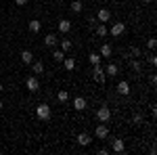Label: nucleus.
I'll use <instances>...</instances> for the list:
<instances>
[{"label":"nucleus","mask_w":157,"mask_h":155,"mask_svg":"<svg viewBox=\"0 0 157 155\" xmlns=\"http://www.w3.org/2000/svg\"><path fill=\"white\" fill-rule=\"evenodd\" d=\"M143 2H145V4H149V2H153V0H143Z\"/></svg>","instance_id":"nucleus-33"},{"label":"nucleus","mask_w":157,"mask_h":155,"mask_svg":"<svg viewBox=\"0 0 157 155\" xmlns=\"http://www.w3.org/2000/svg\"><path fill=\"white\" fill-rule=\"evenodd\" d=\"M124 32H126V23H113V25H111V29H109V34H111L113 38L121 36Z\"/></svg>","instance_id":"nucleus-7"},{"label":"nucleus","mask_w":157,"mask_h":155,"mask_svg":"<svg viewBox=\"0 0 157 155\" xmlns=\"http://www.w3.org/2000/svg\"><path fill=\"white\" fill-rule=\"evenodd\" d=\"M36 115H38V119H42V122H48V119L52 118L50 105H46V103H40V105L36 107Z\"/></svg>","instance_id":"nucleus-1"},{"label":"nucleus","mask_w":157,"mask_h":155,"mask_svg":"<svg viewBox=\"0 0 157 155\" xmlns=\"http://www.w3.org/2000/svg\"><path fill=\"white\" fill-rule=\"evenodd\" d=\"M0 153H2V151H0Z\"/></svg>","instance_id":"nucleus-37"},{"label":"nucleus","mask_w":157,"mask_h":155,"mask_svg":"<svg viewBox=\"0 0 157 155\" xmlns=\"http://www.w3.org/2000/svg\"><path fill=\"white\" fill-rule=\"evenodd\" d=\"M132 122H134V124H140V122H143V118H140V115H134Z\"/></svg>","instance_id":"nucleus-31"},{"label":"nucleus","mask_w":157,"mask_h":155,"mask_svg":"<svg viewBox=\"0 0 157 155\" xmlns=\"http://www.w3.org/2000/svg\"><path fill=\"white\" fill-rule=\"evenodd\" d=\"M2 107H4V103H2V101H0V109H2Z\"/></svg>","instance_id":"nucleus-34"},{"label":"nucleus","mask_w":157,"mask_h":155,"mask_svg":"<svg viewBox=\"0 0 157 155\" xmlns=\"http://www.w3.org/2000/svg\"><path fill=\"white\" fill-rule=\"evenodd\" d=\"M105 69V76L107 78H115L117 73H120V67H117V63H109L107 67H103Z\"/></svg>","instance_id":"nucleus-8"},{"label":"nucleus","mask_w":157,"mask_h":155,"mask_svg":"<svg viewBox=\"0 0 157 155\" xmlns=\"http://www.w3.org/2000/svg\"><path fill=\"white\" fill-rule=\"evenodd\" d=\"M130 55H132V57H140V48L132 46V48H130Z\"/></svg>","instance_id":"nucleus-28"},{"label":"nucleus","mask_w":157,"mask_h":155,"mask_svg":"<svg viewBox=\"0 0 157 155\" xmlns=\"http://www.w3.org/2000/svg\"><path fill=\"white\" fill-rule=\"evenodd\" d=\"M86 105H88V103H86L84 96H75V99H73V109H75V111H84Z\"/></svg>","instance_id":"nucleus-11"},{"label":"nucleus","mask_w":157,"mask_h":155,"mask_svg":"<svg viewBox=\"0 0 157 155\" xmlns=\"http://www.w3.org/2000/svg\"><path fill=\"white\" fill-rule=\"evenodd\" d=\"M94 136L97 138H101V141H105V138H109V128H107V124H98L97 128H94Z\"/></svg>","instance_id":"nucleus-4"},{"label":"nucleus","mask_w":157,"mask_h":155,"mask_svg":"<svg viewBox=\"0 0 157 155\" xmlns=\"http://www.w3.org/2000/svg\"><path fill=\"white\" fill-rule=\"evenodd\" d=\"M69 9H71V13H75V15H80V13L84 11V4H82V0H73L71 4H69Z\"/></svg>","instance_id":"nucleus-16"},{"label":"nucleus","mask_w":157,"mask_h":155,"mask_svg":"<svg viewBox=\"0 0 157 155\" xmlns=\"http://www.w3.org/2000/svg\"><path fill=\"white\" fill-rule=\"evenodd\" d=\"M109 153V149H105V147H103V149H98V155H107Z\"/></svg>","instance_id":"nucleus-32"},{"label":"nucleus","mask_w":157,"mask_h":155,"mask_svg":"<svg viewBox=\"0 0 157 155\" xmlns=\"http://www.w3.org/2000/svg\"><path fill=\"white\" fill-rule=\"evenodd\" d=\"M25 88H27L29 92H38V88H40V80H38L36 76H29V78L25 80Z\"/></svg>","instance_id":"nucleus-5"},{"label":"nucleus","mask_w":157,"mask_h":155,"mask_svg":"<svg viewBox=\"0 0 157 155\" xmlns=\"http://www.w3.org/2000/svg\"><path fill=\"white\" fill-rule=\"evenodd\" d=\"M130 65H132V69H134L136 73H140V69H143V67H140V61H132Z\"/></svg>","instance_id":"nucleus-26"},{"label":"nucleus","mask_w":157,"mask_h":155,"mask_svg":"<svg viewBox=\"0 0 157 155\" xmlns=\"http://www.w3.org/2000/svg\"><path fill=\"white\" fill-rule=\"evenodd\" d=\"M117 92H120L121 96H128V95H130V84H128V80H121V82L117 84Z\"/></svg>","instance_id":"nucleus-13"},{"label":"nucleus","mask_w":157,"mask_h":155,"mask_svg":"<svg viewBox=\"0 0 157 155\" xmlns=\"http://www.w3.org/2000/svg\"><path fill=\"white\" fill-rule=\"evenodd\" d=\"M111 2H120V0H111Z\"/></svg>","instance_id":"nucleus-36"},{"label":"nucleus","mask_w":157,"mask_h":155,"mask_svg":"<svg viewBox=\"0 0 157 155\" xmlns=\"http://www.w3.org/2000/svg\"><path fill=\"white\" fill-rule=\"evenodd\" d=\"M124 149H126V145L121 138H111V151L113 153H124Z\"/></svg>","instance_id":"nucleus-6"},{"label":"nucleus","mask_w":157,"mask_h":155,"mask_svg":"<svg viewBox=\"0 0 157 155\" xmlns=\"http://www.w3.org/2000/svg\"><path fill=\"white\" fill-rule=\"evenodd\" d=\"M149 63H151V65H157V57L155 55H149Z\"/></svg>","instance_id":"nucleus-29"},{"label":"nucleus","mask_w":157,"mask_h":155,"mask_svg":"<svg viewBox=\"0 0 157 155\" xmlns=\"http://www.w3.org/2000/svg\"><path fill=\"white\" fill-rule=\"evenodd\" d=\"M15 4H17V6H25V4H27V0H15Z\"/></svg>","instance_id":"nucleus-30"},{"label":"nucleus","mask_w":157,"mask_h":155,"mask_svg":"<svg viewBox=\"0 0 157 155\" xmlns=\"http://www.w3.org/2000/svg\"><path fill=\"white\" fill-rule=\"evenodd\" d=\"M32 72L40 76V73H44V63L42 61H32Z\"/></svg>","instance_id":"nucleus-17"},{"label":"nucleus","mask_w":157,"mask_h":155,"mask_svg":"<svg viewBox=\"0 0 157 155\" xmlns=\"http://www.w3.org/2000/svg\"><path fill=\"white\" fill-rule=\"evenodd\" d=\"M59 46H61V50L63 52H67V50H71V40H67V38H63V40H59Z\"/></svg>","instance_id":"nucleus-22"},{"label":"nucleus","mask_w":157,"mask_h":155,"mask_svg":"<svg viewBox=\"0 0 157 155\" xmlns=\"http://www.w3.org/2000/svg\"><path fill=\"white\" fill-rule=\"evenodd\" d=\"M27 29H29V34H38V32L42 29V23H40L38 19H32V21L27 23Z\"/></svg>","instance_id":"nucleus-15"},{"label":"nucleus","mask_w":157,"mask_h":155,"mask_svg":"<svg viewBox=\"0 0 157 155\" xmlns=\"http://www.w3.org/2000/svg\"><path fill=\"white\" fill-rule=\"evenodd\" d=\"M63 65H65L67 72H73V69H75V59H73V57H65V59H63Z\"/></svg>","instance_id":"nucleus-19"},{"label":"nucleus","mask_w":157,"mask_h":155,"mask_svg":"<svg viewBox=\"0 0 157 155\" xmlns=\"http://www.w3.org/2000/svg\"><path fill=\"white\" fill-rule=\"evenodd\" d=\"M52 59L57 61V63H63V59H65V52H63L61 48H55V50H52Z\"/></svg>","instance_id":"nucleus-23"},{"label":"nucleus","mask_w":157,"mask_h":155,"mask_svg":"<svg viewBox=\"0 0 157 155\" xmlns=\"http://www.w3.org/2000/svg\"><path fill=\"white\" fill-rule=\"evenodd\" d=\"M109 34V27L105 23H97V36L98 38H105Z\"/></svg>","instance_id":"nucleus-20"},{"label":"nucleus","mask_w":157,"mask_h":155,"mask_svg":"<svg viewBox=\"0 0 157 155\" xmlns=\"http://www.w3.org/2000/svg\"><path fill=\"white\" fill-rule=\"evenodd\" d=\"M97 119H98V122H103V124H107L109 119H111V109H109L107 105L98 107V111H97Z\"/></svg>","instance_id":"nucleus-2"},{"label":"nucleus","mask_w":157,"mask_h":155,"mask_svg":"<svg viewBox=\"0 0 157 155\" xmlns=\"http://www.w3.org/2000/svg\"><path fill=\"white\" fill-rule=\"evenodd\" d=\"M92 67H94V72H92V78H94V82L103 84L105 80H107V76H105V69L101 67V63H98V65H92Z\"/></svg>","instance_id":"nucleus-3"},{"label":"nucleus","mask_w":157,"mask_h":155,"mask_svg":"<svg viewBox=\"0 0 157 155\" xmlns=\"http://www.w3.org/2000/svg\"><path fill=\"white\" fill-rule=\"evenodd\" d=\"M101 59H103V57H101L98 52H90V55H88V61H90V65H98V63H101Z\"/></svg>","instance_id":"nucleus-24"},{"label":"nucleus","mask_w":157,"mask_h":155,"mask_svg":"<svg viewBox=\"0 0 157 155\" xmlns=\"http://www.w3.org/2000/svg\"><path fill=\"white\" fill-rule=\"evenodd\" d=\"M0 92H2V82H0Z\"/></svg>","instance_id":"nucleus-35"},{"label":"nucleus","mask_w":157,"mask_h":155,"mask_svg":"<svg viewBox=\"0 0 157 155\" xmlns=\"http://www.w3.org/2000/svg\"><path fill=\"white\" fill-rule=\"evenodd\" d=\"M147 46H149L151 50H153V48L157 46V40H155V38H149V42H147Z\"/></svg>","instance_id":"nucleus-27"},{"label":"nucleus","mask_w":157,"mask_h":155,"mask_svg":"<svg viewBox=\"0 0 157 155\" xmlns=\"http://www.w3.org/2000/svg\"><path fill=\"white\" fill-rule=\"evenodd\" d=\"M59 32L61 34H69V32H71V21H69V19H61L59 21Z\"/></svg>","instance_id":"nucleus-14"},{"label":"nucleus","mask_w":157,"mask_h":155,"mask_svg":"<svg viewBox=\"0 0 157 155\" xmlns=\"http://www.w3.org/2000/svg\"><path fill=\"white\" fill-rule=\"evenodd\" d=\"M98 55H101V57H103V59H111V55H113V46H111V44H107V42H105V44H103V46H101V52H98Z\"/></svg>","instance_id":"nucleus-12"},{"label":"nucleus","mask_w":157,"mask_h":155,"mask_svg":"<svg viewBox=\"0 0 157 155\" xmlns=\"http://www.w3.org/2000/svg\"><path fill=\"white\" fill-rule=\"evenodd\" d=\"M57 101H59V103H67V101H69V92H67V90H59Z\"/></svg>","instance_id":"nucleus-25"},{"label":"nucleus","mask_w":157,"mask_h":155,"mask_svg":"<svg viewBox=\"0 0 157 155\" xmlns=\"http://www.w3.org/2000/svg\"><path fill=\"white\" fill-rule=\"evenodd\" d=\"M44 44H46V46H57V44H59V40H57V36H55V34H48V36L44 38Z\"/></svg>","instance_id":"nucleus-21"},{"label":"nucleus","mask_w":157,"mask_h":155,"mask_svg":"<svg viewBox=\"0 0 157 155\" xmlns=\"http://www.w3.org/2000/svg\"><path fill=\"white\" fill-rule=\"evenodd\" d=\"M97 19L101 23H109V21H111V11H109V9H101L98 15H97Z\"/></svg>","instance_id":"nucleus-10"},{"label":"nucleus","mask_w":157,"mask_h":155,"mask_svg":"<svg viewBox=\"0 0 157 155\" xmlns=\"http://www.w3.org/2000/svg\"><path fill=\"white\" fill-rule=\"evenodd\" d=\"M21 61H23L25 65H32V61H34V55H32V50H21Z\"/></svg>","instance_id":"nucleus-18"},{"label":"nucleus","mask_w":157,"mask_h":155,"mask_svg":"<svg viewBox=\"0 0 157 155\" xmlns=\"http://www.w3.org/2000/svg\"><path fill=\"white\" fill-rule=\"evenodd\" d=\"M75 141H78V145H80V147H88V145L92 143V136H90V134H86V132H80Z\"/></svg>","instance_id":"nucleus-9"}]
</instances>
